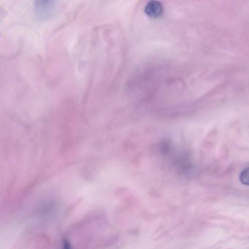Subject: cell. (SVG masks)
Instances as JSON below:
<instances>
[{
  "instance_id": "cell-1",
  "label": "cell",
  "mask_w": 249,
  "mask_h": 249,
  "mask_svg": "<svg viewBox=\"0 0 249 249\" xmlns=\"http://www.w3.org/2000/svg\"><path fill=\"white\" fill-rule=\"evenodd\" d=\"M57 8L54 1H36L34 4V13L39 20L50 18L55 13Z\"/></svg>"
},
{
  "instance_id": "cell-2",
  "label": "cell",
  "mask_w": 249,
  "mask_h": 249,
  "mask_svg": "<svg viewBox=\"0 0 249 249\" xmlns=\"http://www.w3.org/2000/svg\"><path fill=\"white\" fill-rule=\"evenodd\" d=\"M144 12L151 18H158L161 17L163 13V6L158 1L150 0L146 3Z\"/></svg>"
},
{
  "instance_id": "cell-3",
  "label": "cell",
  "mask_w": 249,
  "mask_h": 249,
  "mask_svg": "<svg viewBox=\"0 0 249 249\" xmlns=\"http://www.w3.org/2000/svg\"><path fill=\"white\" fill-rule=\"evenodd\" d=\"M239 179L242 183L249 186V167L241 172Z\"/></svg>"
},
{
  "instance_id": "cell-4",
  "label": "cell",
  "mask_w": 249,
  "mask_h": 249,
  "mask_svg": "<svg viewBox=\"0 0 249 249\" xmlns=\"http://www.w3.org/2000/svg\"><path fill=\"white\" fill-rule=\"evenodd\" d=\"M62 249H73L71 242L65 237H63L62 239Z\"/></svg>"
}]
</instances>
